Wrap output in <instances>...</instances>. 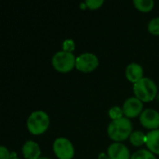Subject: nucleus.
<instances>
[{
  "label": "nucleus",
  "mask_w": 159,
  "mask_h": 159,
  "mask_svg": "<svg viewBox=\"0 0 159 159\" xmlns=\"http://www.w3.org/2000/svg\"><path fill=\"white\" fill-rule=\"evenodd\" d=\"M109 137L116 142H121L130 137L132 133V124L127 117L113 120L107 129Z\"/></svg>",
  "instance_id": "1"
},
{
  "label": "nucleus",
  "mask_w": 159,
  "mask_h": 159,
  "mask_svg": "<svg viewBox=\"0 0 159 159\" xmlns=\"http://www.w3.org/2000/svg\"><path fill=\"white\" fill-rule=\"evenodd\" d=\"M133 90L136 98L146 102L153 101L157 94V87L156 83L148 77H143L141 80L136 82L134 84Z\"/></svg>",
  "instance_id": "2"
},
{
  "label": "nucleus",
  "mask_w": 159,
  "mask_h": 159,
  "mask_svg": "<svg viewBox=\"0 0 159 159\" xmlns=\"http://www.w3.org/2000/svg\"><path fill=\"white\" fill-rule=\"evenodd\" d=\"M49 126V117L44 111L33 112L27 120L28 130L34 135L44 133Z\"/></svg>",
  "instance_id": "3"
},
{
  "label": "nucleus",
  "mask_w": 159,
  "mask_h": 159,
  "mask_svg": "<svg viewBox=\"0 0 159 159\" xmlns=\"http://www.w3.org/2000/svg\"><path fill=\"white\" fill-rule=\"evenodd\" d=\"M76 58L73 52L67 51H58L52 57V65L53 67L61 73H67L71 71L75 66Z\"/></svg>",
  "instance_id": "4"
},
{
  "label": "nucleus",
  "mask_w": 159,
  "mask_h": 159,
  "mask_svg": "<svg viewBox=\"0 0 159 159\" xmlns=\"http://www.w3.org/2000/svg\"><path fill=\"white\" fill-rule=\"evenodd\" d=\"M53 151L59 159H72L75 155V148L72 143L63 137L57 138L54 141Z\"/></svg>",
  "instance_id": "5"
},
{
  "label": "nucleus",
  "mask_w": 159,
  "mask_h": 159,
  "mask_svg": "<svg viewBox=\"0 0 159 159\" xmlns=\"http://www.w3.org/2000/svg\"><path fill=\"white\" fill-rule=\"evenodd\" d=\"M99 65L98 57L93 53H83L76 58L75 67L77 70L89 73L95 70Z\"/></svg>",
  "instance_id": "6"
},
{
  "label": "nucleus",
  "mask_w": 159,
  "mask_h": 159,
  "mask_svg": "<svg viewBox=\"0 0 159 159\" xmlns=\"http://www.w3.org/2000/svg\"><path fill=\"white\" fill-rule=\"evenodd\" d=\"M140 121L144 128L155 130L159 127V113L154 109H146L141 114Z\"/></svg>",
  "instance_id": "7"
},
{
  "label": "nucleus",
  "mask_w": 159,
  "mask_h": 159,
  "mask_svg": "<svg viewBox=\"0 0 159 159\" xmlns=\"http://www.w3.org/2000/svg\"><path fill=\"white\" fill-rule=\"evenodd\" d=\"M143 102L136 97L129 98L123 105V112L127 117H135L143 113Z\"/></svg>",
  "instance_id": "8"
},
{
  "label": "nucleus",
  "mask_w": 159,
  "mask_h": 159,
  "mask_svg": "<svg viewBox=\"0 0 159 159\" xmlns=\"http://www.w3.org/2000/svg\"><path fill=\"white\" fill-rule=\"evenodd\" d=\"M108 156L111 159H129L131 157L128 147L121 143H112L108 148Z\"/></svg>",
  "instance_id": "9"
},
{
  "label": "nucleus",
  "mask_w": 159,
  "mask_h": 159,
  "mask_svg": "<svg viewBox=\"0 0 159 159\" xmlns=\"http://www.w3.org/2000/svg\"><path fill=\"white\" fill-rule=\"evenodd\" d=\"M143 69L140 64L136 62H132L127 66L126 76L130 82L135 84L136 82H138L143 78Z\"/></svg>",
  "instance_id": "10"
},
{
  "label": "nucleus",
  "mask_w": 159,
  "mask_h": 159,
  "mask_svg": "<svg viewBox=\"0 0 159 159\" xmlns=\"http://www.w3.org/2000/svg\"><path fill=\"white\" fill-rule=\"evenodd\" d=\"M22 154L26 159H38L41 154L40 147L36 143L28 141L22 146Z\"/></svg>",
  "instance_id": "11"
},
{
  "label": "nucleus",
  "mask_w": 159,
  "mask_h": 159,
  "mask_svg": "<svg viewBox=\"0 0 159 159\" xmlns=\"http://www.w3.org/2000/svg\"><path fill=\"white\" fill-rule=\"evenodd\" d=\"M146 145L151 152L159 155V129H155L147 133Z\"/></svg>",
  "instance_id": "12"
},
{
  "label": "nucleus",
  "mask_w": 159,
  "mask_h": 159,
  "mask_svg": "<svg viewBox=\"0 0 159 159\" xmlns=\"http://www.w3.org/2000/svg\"><path fill=\"white\" fill-rule=\"evenodd\" d=\"M130 143L134 146H141L143 143H146V135L139 130L134 131L130 135Z\"/></svg>",
  "instance_id": "13"
},
{
  "label": "nucleus",
  "mask_w": 159,
  "mask_h": 159,
  "mask_svg": "<svg viewBox=\"0 0 159 159\" xmlns=\"http://www.w3.org/2000/svg\"><path fill=\"white\" fill-rule=\"evenodd\" d=\"M133 4L139 10L143 12H148L154 7L155 3L153 0H134Z\"/></svg>",
  "instance_id": "14"
},
{
  "label": "nucleus",
  "mask_w": 159,
  "mask_h": 159,
  "mask_svg": "<svg viewBox=\"0 0 159 159\" xmlns=\"http://www.w3.org/2000/svg\"><path fill=\"white\" fill-rule=\"evenodd\" d=\"M130 159H157L156 157L154 156L153 153H151L150 151L148 150H145V149H142V150H139L137 152H135L132 156Z\"/></svg>",
  "instance_id": "15"
},
{
  "label": "nucleus",
  "mask_w": 159,
  "mask_h": 159,
  "mask_svg": "<svg viewBox=\"0 0 159 159\" xmlns=\"http://www.w3.org/2000/svg\"><path fill=\"white\" fill-rule=\"evenodd\" d=\"M124 112L123 109H121L118 106H114L109 110V116L113 120H116V119H120L123 117Z\"/></svg>",
  "instance_id": "16"
},
{
  "label": "nucleus",
  "mask_w": 159,
  "mask_h": 159,
  "mask_svg": "<svg viewBox=\"0 0 159 159\" xmlns=\"http://www.w3.org/2000/svg\"><path fill=\"white\" fill-rule=\"evenodd\" d=\"M148 31L153 34H159V18H154L148 24Z\"/></svg>",
  "instance_id": "17"
},
{
  "label": "nucleus",
  "mask_w": 159,
  "mask_h": 159,
  "mask_svg": "<svg viewBox=\"0 0 159 159\" xmlns=\"http://www.w3.org/2000/svg\"><path fill=\"white\" fill-rule=\"evenodd\" d=\"M85 4L90 9H97L103 4V0H87Z\"/></svg>",
  "instance_id": "18"
},
{
  "label": "nucleus",
  "mask_w": 159,
  "mask_h": 159,
  "mask_svg": "<svg viewBox=\"0 0 159 159\" xmlns=\"http://www.w3.org/2000/svg\"><path fill=\"white\" fill-rule=\"evenodd\" d=\"M75 49V42L71 39L65 40L63 42V50L67 52H72Z\"/></svg>",
  "instance_id": "19"
},
{
  "label": "nucleus",
  "mask_w": 159,
  "mask_h": 159,
  "mask_svg": "<svg viewBox=\"0 0 159 159\" xmlns=\"http://www.w3.org/2000/svg\"><path fill=\"white\" fill-rule=\"evenodd\" d=\"M10 155L8 150L5 146L0 147V159H9Z\"/></svg>",
  "instance_id": "20"
},
{
  "label": "nucleus",
  "mask_w": 159,
  "mask_h": 159,
  "mask_svg": "<svg viewBox=\"0 0 159 159\" xmlns=\"http://www.w3.org/2000/svg\"><path fill=\"white\" fill-rule=\"evenodd\" d=\"M98 159H111L109 157V156H106L104 153H102V154H100L99 155V157Z\"/></svg>",
  "instance_id": "21"
},
{
  "label": "nucleus",
  "mask_w": 159,
  "mask_h": 159,
  "mask_svg": "<svg viewBox=\"0 0 159 159\" xmlns=\"http://www.w3.org/2000/svg\"><path fill=\"white\" fill-rule=\"evenodd\" d=\"M38 159H49V158H48V157H39Z\"/></svg>",
  "instance_id": "22"
},
{
  "label": "nucleus",
  "mask_w": 159,
  "mask_h": 159,
  "mask_svg": "<svg viewBox=\"0 0 159 159\" xmlns=\"http://www.w3.org/2000/svg\"><path fill=\"white\" fill-rule=\"evenodd\" d=\"M11 159H20V158H17V157H13V158H11Z\"/></svg>",
  "instance_id": "23"
}]
</instances>
